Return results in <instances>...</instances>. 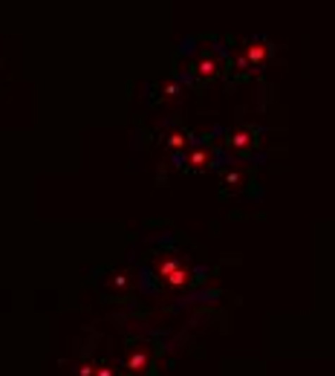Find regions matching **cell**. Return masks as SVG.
Returning a JSON list of instances; mask_svg holds the SVG:
<instances>
[{"instance_id":"6da1fadb","label":"cell","mask_w":335,"mask_h":376,"mask_svg":"<svg viewBox=\"0 0 335 376\" xmlns=\"http://www.w3.org/2000/svg\"><path fill=\"white\" fill-rule=\"evenodd\" d=\"M125 370L133 373V376H145L151 370V351H148L145 344H136V347H130V351H127Z\"/></svg>"},{"instance_id":"3957f363","label":"cell","mask_w":335,"mask_h":376,"mask_svg":"<svg viewBox=\"0 0 335 376\" xmlns=\"http://www.w3.org/2000/svg\"><path fill=\"white\" fill-rule=\"evenodd\" d=\"M206 163H208V153H206V151H197V153H191V165H194V168H203Z\"/></svg>"},{"instance_id":"7a4b0ae2","label":"cell","mask_w":335,"mask_h":376,"mask_svg":"<svg viewBox=\"0 0 335 376\" xmlns=\"http://www.w3.org/2000/svg\"><path fill=\"white\" fill-rule=\"evenodd\" d=\"M229 145L234 148V151H243V148H248L251 145V137L246 130H240V133H232V139H229Z\"/></svg>"}]
</instances>
